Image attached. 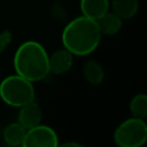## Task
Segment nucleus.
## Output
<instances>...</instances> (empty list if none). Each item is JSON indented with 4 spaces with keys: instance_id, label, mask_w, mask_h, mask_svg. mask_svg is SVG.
Here are the masks:
<instances>
[{
    "instance_id": "20e7f679",
    "label": "nucleus",
    "mask_w": 147,
    "mask_h": 147,
    "mask_svg": "<svg viewBox=\"0 0 147 147\" xmlns=\"http://www.w3.org/2000/svg\"><path fill=\"white\" fill-rule=\"evenodd\" d=\"M147 140L145 119L130 117L123 121L114 132V141L119 147H140Z\"/></svg>"
},
{
    "instance_id": "f257e3e1",
    "label": "nucleus",
    "mask_w": 147,
    "mask_h": 147,
    "mask_svg": "<svg viewBox=\"0 0 147 147\" xmlns=\"http://www.w3.org/2000/svg\"><path fill=\"white\" fill-rule=\"evenodd\" d=\"M101 36L96 21L82 15L65 25L61 40L63 47L74 56H85L96 49Z\"/></svg>"
},
{
    "instance_id": "f03ea898",
    "label": "nucleus",
    "mask_w": 147,
    "mask_h": 147,
    "mask_svg": "<svg viewBox=\"0 0 147 147\" xmlns=\"http://www.w3.org/2000/svg\"><path fill=\"white\" fill-rule=\"evenodd\" d=\"M13 63L15 72L32 83L40 82L49 75L48 53L34 40L24 41L18 46Z\"/></svg>"
},
{
    "instance_id": "2eb2a0df",
    "label": "nucleus",
    "mask_w": 147,
    "mask_h": 147,
    "mask_svg": "<svg viewBox=\"0 0 147 147\" xmlns=\"http://www.w3.org/2000/svg\"><path fill=\"white\" fill-rule=\"evenodd\" d=\"M61 146H63V147H67V146H78V147H80L82 145L78 144V142H64V144H62Z\"/></svg>"
},
{
    "instance_id": "9b49d317",
    "label": "nucleus",
    "mask_w": 147,
    "mask_h": 147,
    "mask_svg": "<svg viewBox=\"0 0 147 147\" xmlns=\"http://www.w3.org/2000/svg\"><path fill=\"white\" fill-rule=\"evenodd\" d=\"M83 75H84L86 82L94 86L102 84V82L105 79V70H103L102 65L95 60H90L84 64Z\"/></svg>"
},
{
    "instance_id": "1a4fd4ad",
    "label": "nucleus",
    "mask_w": 147,
    "mask_h": 147,
    "mask_svg": "<svg viewBox=\"0 0 147 147\" xmlns=\"http://www.w3.org/2000/svg\"><path fill=\"white\" fill-rule=\"evenodd\" d=\"M122 18L116 15L114 11H107L106 14H103L100 18L96 20L99 30L101 32V34H106V36H113L116 34L121 28H122Z\"/></svg>"
},
{
    "instance_id": "4468645a",
    "label": "nucleus",
    "mask_w": 147,
    "mask_h": 147,
    "mask_svg": "<svg viewBox=\"0 0 147 147\" xmlns=\"http://www.w3.org/2000/svg\"><path fill=\"white\" fill-rule=\"evenodd\" d=\"M13 41V33L9 30H3L0 32V53L7 49V47Z\"/></svg>"
},
{
    "instance_id": "ddd939ff",
    "label": "nucleus",
    "mask_w": 147,
    "mask_h": 147,
    "mask_svg": "<svg viewBox=\"0 0 147 147\" xmlns=\"http://www.w3.org/2000/svg\"><path fill=\"white\" fill-rule=\"evenodd\" d=\"M130 113L132 117L145 119L147 116V95L144 93L136 94L130 101Z\"/></svg>"
},
{
    "instance_id": "f8f14e48",
    "label": "nucleus",
    "mask_w": 147,
    "mask_h": 147,
    "mask_svg": "<svg viewBox=\"0 0 147 147\" xmlns=\"http://www.w3.org/2000/svg\"><path fill=\"white\" fill-rule=\"evenodd\" d=\"M25 132H26V129L17 122V123H11L7 125L3 130L2 137L5 142L9 146H14V147L22 146L25 137Z\"/></svg>"
},
{
    "instance_id": "0eeeda50",
    "label": "nucleus",
    "mask_w": 147,
    "mask_h": 147,
    "mask_svg": "<svg viewBox=\"0 0 147 147\" xmlns=\"http://www.w3.org/2000/svg\"><path fill=\"white\" fill-rule=\"evenodd\" d=\"M42 119V110L41 107L33 100L22 107H20L18 111V123L24 126L26 130L31 129L41 123Z\"/></svg>"
},
{
    "instance_id": "423d86ee",
    "label": "nucleus",
    "mask_w": 147,
    "mask_h": 147,
    "mask_svg": "<svg viewBox=\"0 0 147 147\" xmlns=\"http://www.w3.org/2000/svg\"><path fill=\"white\" fill-rule=\"evenodd\" d=\"M74 64V55L67 49L61 48L48 55L49 72L54 75H63L68 72Z\"/></svg>"
},
{
    "instance_id": "9d476101",
    "label": "nucleus",
    "mask_w": 147,
    "mask_h": 147,
    "mask_svg": "<svg viewBox=\"0 0 147 147\" xmlns=\"http://www.w3.org/2000/svg\"><path fill=\"white\" fill-rule=\"evenodd\" d=\"M113 11L122 20L132 18L139 9V0H110Z\"/></svg>"
},
{
    "instance_id": "6e6552de",
    "label": "nucleus",
    "mask_w": 147,
    "mask_h": 147,
    "mask_svg": "<svg viewBox=\"0 0 147 147\" xmlns=\"http://www.w3.org/2000/svg\"><path fill=\"white\" fill-rule=\"evenodd\" d=\"M79 7L82 15L96 21L109 10L110 3L109 0H80Z\"/></svg>"
},
{
    "instance_id": "39448f33",
    "label": "nucleus",
    "mask_w": 147,
    "mask_h": 147,
    "mask_svg": "<svg viewBox=\"0 0 147 147\" xmlns=\"http://www.w3.org/2000/svg\"><path fill=\"white\" fill-rule=\"evenodd\" d=\"M22 146L23 147H56L59 146V137L51 126L38 124L26 130Z\"/></svg>"
},
{
    "instance_id": "7ed1b4c3",
    "label": "nucleus",
    "mask_w": 147,
    "mask_h": 147,
    "mask_svg": "<svg viewBox=\"0 0 147 147\" xmlns=\"http://www.w3.org/2000/svg\"><path fill=\"white\" fill-rule=\"evenodd\" d=\"M34 96L33 83L17 74L3 78L0 83V98L10 107L20 108L33 101Z\"/></svg>"
}]
</instances>
